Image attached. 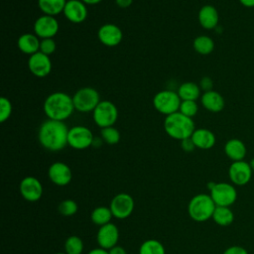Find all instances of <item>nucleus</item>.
<instances>
[{
    "label": "nucleus",
    "mask_w": 254,
    "mask_h": 254,
    "mask_svg": "<svg viewBox=\"0 0 254 254\" xmlns=\"http://www.w3.org/2000/svg\"><path fill=\"white\" fill-rule=\"evenodd\" d=\"M224 153L232 162L242 161L246 157L247 149L245 144L240 139L232 138L225 143Z\"/></svg>",
    "instance_id": "4be33fe9"
},
{
    "label": "nucleus",
    "mask_w": 254,
    "mask_h": 254,
    "mask_svg": "<svg viewBox=\"0 0 254 254\" xmlns=\"http://www.w3.org/2000/svg\"><path fill=\"white\" fill-rule=\"evenodd\" d=\"M139 254H165V247L159 240L148 239L141 244Z\"/></svg>",
    "instance_id": "c85d7f7f"
},
{
    "label": "nucleus",
    "mask_w": 254,
    "mask_h": 254,
    "mask_svg": "<svg viewBox=\"0 0 254 254\" xmlns=\"http://www.w3.org/2000/svg\"><path fill=\"white\" fill-rule=\"evenodd\" d=\"M58 209H59V212L64 216H72L76 213L78 206L74 200L67 198L63 200L59 204Z\"/></svg>",
    "instance_id": "2f4dec72"
},
{
    "label": "nucleus",
    "mask_w": 254,
    "mask_h": 254,
    "mask_svg": "<svg viewBox=\"0 0 254 254\" xmlns=\"http://www.w3.org/2000/svg\"><path fill=\"white\" fill-rule=\"evenodd\" d=\"M166 133L173 139L184 140L190 138L195 130L192 118L182 114L180 111L166 116L164 121Z\"/></svg>",
    "instance_id": "7ed1b4c3"
},
{
    "label": "nucleus",
    "mask_w": 254,
    "mask_h": 254,
    "mask_svg": "<svg viewBox=\"0 0 254 254\" xmlns=\"http://www.w3.org/2000/svg\"><path fill=\"white\" fill-rule=\"evenodd\" d=\"M252 174L253 171L250 164L244 160L232 162L228 169L229 180L234 186L242 187L247 185L252 178Z\"/></svg>",
    "instance_id": "9b49d317"
},
{
    "label": "nucleus",
    "mask_w": 254,
    "mask_h": 254,
    "mask_svg": "<svg viewBox=\"0 0 254 254\" xmlns=\"http://www.w3.org/2000/svg\"><path fill=\"white\" fill-rule=\"evenodd\" d=\"M250 167H251V169H252V171H253V173H254V158H252L251 159V161H250Z\"/></svg>",
    "instance_id": "c03bdc74"
},
{
    "label": "nucleus",
    "mask_w": 254,
    "mask_h": 254,
    "mask_svg": "<svg viewBox=\"0 0 254 254\" xmlns=\"http://www.w3.org/2000/svg\"><path fill=\"white\" fill-rule=\"evenodd\" d=\"M19 190L23 198L27 201H38L43 195V186L35 177L28 176L24 178L20 183Z\"/></svg>",
    "instance_id": "ddd939ff"
},
{
    "label": "nucleus",
    "mask_w": 254,
    "mask_h": 254,
    "mask_svg": "<svg viewBox=\"0 0 254 254\" xmlns=\"http://www.w3.org/2000/svg\"><path fill=\"white\" fill-rule=\"evenodd\" d=\"M113 217V214L111 212L110 207L107 206H97L95 207L90 215L91 221L99 226L105 225L107 223H110L111 218Z\"/></svg>",
    "instance_id": "cd10ccee"
},
{
    "label": "nucleus",
    "mask_w": 254,
    "mask_h": 254,
    "mask_svg": "<svg viewBox=\"0 0 254 254\" xmlns=\"http://www.w3.org/2000/svg\"><path fill=\"white\" fill-rule=\"evenodd\" d=\"M68 128L64 121L48 119L42 123L38 132L40 144L49 151L58 152L67 144Z\"/></svg>",
    "instance_id": "f257e3e1"
},
{
    "label": "nucleus",
    "mask_w": 254,
    "mask_h": 254,
    "mask_svg": "<svg viewBox=\"0 0 254 254\" xmlns=\"http://www.w3.org/2000/svg\"><path fill=\"white\" fill-rule=\"evenodd\" d=\"M108 253L109 254H127L126 250L122 246H120L118 244L115 245L114 247H112L111 249H109Z\"/></svg>",
    "instance_id": "58836bf2"
},
{
    "label": "nucleus",
    "mask_w": 254,
    "mask_h": 254,
    "mask_svg": "<svg viewBox=\"0 0 254 254\" xmlns=\"http://www.w3.org/2000/svg\"><path fill=\"white\" fill-rule=\"evenodd\" d=\"M66 0H38V6L44 15L57 16L64 12Z\"/></svg>",
    "instance_id": "b1692460"
},
{
    "label": "nucleus",
    "mask_w": 254,
    "mask_h": 254,
    "mask_svg": "<svg viewBox=\"0 0 254 254\" xmlns=\"http://www.w3.org/2000/svg\"><path fill=\"white\" fill-rule=\"evenodd\" d=\"M40 44H41V41L39 40V37L31 33H26L21 35L17 41L19 50L22 53L30 56L40 51Z\"/></svg>",
    "instance_id": "5701e85b"
},
{
    "label": "nucleus",
    "mask_w": 254,
    "mask_h": 254,
    "mask_svg": "<svg viewBox=\"0 0 254 254\" xmlns=\"http://www.w3.org/2000/svg\"><path fill=\"white\" fill-rule=\"evenodd\" d=\"M100 135L102 140L109 145H115L120 141V133L114 126L102 128Z\"/></svg>",
    "instance_id": "7c9ffc66"
},
{
    "label": "nucleus",
    "mask_w": 254,
    "mask_h": 254,
    "mask_svg": "<svg viewBox=\"0 0 254 254\" xmlns=\"http://www.w3.org/2000/svg\"><path fill=\"white\" fill-rule=\"evenodd\" d=\"M60 29L58 20L54 16L42 15L34 23V32L40 39L54 38Z\"/></svg>",
    "instance_id": "f8f14e48"
},
{
    "label": "nucleus",
    "mask_w": 254,
    "mask_h": 254,
    "mask_svg": "<svg viewBox=\"0 0 254 254\" xmlns=\"http://www.w3.org/2000/svg\"><path fill=\"white\" fill-rule=\"evenodd\" d=\"M195 148L201 150L211 149L215 145V135L212 131L206 128H198L195 129L190 136Z\"/></svg>",
    "instance_id": "412c9836"
},
{
    "label": "nucleus",
    "mask_w": 254,
    "mask_h": 254,
    "mask_svg": "<svg viewBox=\"0 0 254 254\" xmlns=\"http://www.w3.org/2000/svg\"><path fill=\"white\" fill-rule=\"evenodd\" d=\"M72 101L75 110L86 113L93 111L101 100L96 89L92 87H82L73 94Z\"/></svg>",
    "instance_id": "423d86ee"
},
{
    "label": "nucleus",
    "mask_w": 254,
    "mask_h": 254,
    "mask_svg": "<svg viewBox=\"0 0 254 254\" xmlns=\"http://www.w3.org/2000/svg\"><path fill=\"white\" fill-rule=\"evenodd\" d=\"M209 191L216 206H230L237 199V191L233 184L214 183Z\"/></svg>",
    "instance_id": "6e6552de"
},
{
    "label": "nucleus",
    "mask_w": 254,
    "mask_h": 254,
    "mask_svg": "<svg viewBox=\"0 0 254 254\" xmlns=\"http://www.w3.org/2000/svg\"><path fill=\"white\" fill-rule=\"evenodd\" d=\"M239 3L246 8H254V0H238Z\"/></svg>",
    "instance_id": "a19ab883"
},
{
    "label": "nucleus",
    "mask_w": 254,
    "mask_h": 254,
    "mask_svg": "<svg viewBox=\"0 0 254 254\" xmlns=\"http://www.w3.org/2000/svg\"><path fill=\"white\" fill-rule=\"evenodd\" d=\"M64 17L71 23L79 24L87 18V8L81 0H68L64 9Z\"/></svg>",
    "instance_id": "a211bd4d"
},
{
    "label": "nucleus",
    "mask_w": 254,
    "mask_h": 254,
    "mask_svg": "<svg viewBox=\"0 0 254 254\" xmlns=\"http://www.w3.org/2000/svg\"><path fill=\"white\" fill-rule=\"evenodd\" d=\"M97 37L100 43L104 46L116 47L121 43L123 33L115 24H104L98 29Z\"/></svg>",
    "instance_id": "f3484780"
},
{
    "label": "nucleus",
    "mask_w": 254,
    "mask_h": 254,
    "mask_svg": "<svg viewBox=\"0 0 254 254\" xmlns=\"http://www.w3.org/2000/svg\"><path fill=\"white\" fill-rule=\"evenodd\" d=\"M87 254H109V253H108V250L98 247V248H94V249L90 250Z\"/></svg>",
    "instance_id": "79ce46f5"
},
{
    "label": "nucleus",
    "mask_w": 254,
    "mask_h": 254,
    "mask_svg": "<svg viewBox=\"0 0 254 254\" xmlns=\"http://www.w3.org/2000/svg\"><path fill=\"white\" fill-rule=\"evenodd\" d=\"M115 2L120 8H128L133 3V0H115Z\"/></svg>",
    "instance_id": "ea45409f"
},
{
    "label": "nucleus",
    "mask_w": 254,
    "mask_h": 254,
    "mask_svg": "<svg viewBox=\"0 0 254 254\" xmlns=\"http://www.w3.org/2000/svg\"><path fill=\"white\" fill-rule=\"evenodd\" d=\"M179 111L182 114L192 118L198 111V105L194 100H182Z\"/></svg>",
    "instance_id": "473e14b6"
},
{
    "label": "nucleus",
    "mask_w": 254,
    "mask_h": 254,
    "mask_svg": "<svg viewBox=\"0 0 254 254\" xmlns=\"http://www.w3.org/2000/svg\"><path fill=\"white\" fill-rule=\"evenodd\" d=\"M200 102L204 109L213 113L220 112L225 106L223 96L213 89L203 92L200 96Z\"/></svg>",
    "instance_id": "aec40b11"
},
{
    "label": "nucleus",
    "mask_w": 254,
    "mask_h": 254,
    "mask_svg": "<svg viewBox=\"0 0 254 254\" xmlns=\"http://www.w3.org/2000/svg\"><path fill=\"white\" fill-rule=\"evenodd\" d=\"M199 25L205 30L216 29L219 21V15L216 8L212 5L202 6L197 15Z\"/></svg>",
    "instance_id": "6ab92c4d"
},
{
    "label": "nucleus",
    "mask_w": 254,
    "mask_h": 254,
    "mask_svg": "<svg viewBox=\"0 0 254 254\" xmlns=\"http://www.w3.org/2000/svg\"><path fill=\"white\" fill-rule=\"evenodd\" d=\"M94 142L91 130L85 126L77 125L68 130L67 144L75 150H84L90 147Z\"/></svg>",
    "instance_id": "1a4fd4ad"
},
{
    "label": "nucleus",
    "mask_w": 254,
    "mask_h": 254,
    "mask_svg": "<svg viewBox=\"0 0 254 254\" xmlns=\"http://www.w3.org/2000/svg\"><path fill=\"white\" fill-rule=\"evenodd\" d=\"M56 254H66L65 252H58V253H56Z\"/></svg>",
    "instance_id": "a18cd8bd"
},
{
    "label": "nucleus",
    "mask_w": 254,
    "mask_h": 254,
    "mask_svg": "<svg viewBox=\"0 0 254 254\" xmlns=\"http://www.w3.org/2000/svg\"><path fill=\"white\" fill-rule=\"evenodd\" d=\"M193 49L194 51L202 56H206L212 53V51L214 50V42L213 40L205 35H200L197 36L194 40H193Z\"/></svg>",
    "instance_id": "bb28decb"
},
{
    "label": "nucleus",
    "mask_w": 254,
    "mask_h": 254,
    "mask_svg": "<svg viewBox=\"0 0 254 254\" xmlns=\"http://www.w3.org/2000/svg\"><path fill=\"white\" fill-rule=\"evenodd\" d=\"M200 91L201 89L197 83L193 81H187L179 86L178 94L182 100L196 101V99H198V97L201 96Z\"/></svg>",
    "instance_id": "393cba45"
},
{
    "label": "nucleus",
    "mask_w": 254,
    "mask_h": 254,
    "mask_svg": "<svg viewBox=\"0 0 254 254\" xmlns=\"http://www.w3.org/2000/svg\"><path fill=\"white\" fill-rule=\"evenodd\" d=\"M211 218L217 225L228 226L234 220V213L229 206H216Z\"/></svg>",
    "instance_id": "a878e982"
},
{
    "label": "nucleus",
    "mask_w": 254,
    "mask_h": 254,
    "mask_svg": "<svg viewBox=\"0 0 254 254\" xmlns=\"http://www.w3.org/2000/svg\"><path fill=\"white\" fill-rule=\"evenodd\" d=\"M181 102L182 99L178 92L173 90L159 91L153 98V105L155 109L166 116L178 112Z\"/></svg>",
    "instance_id": "39448f33"
},
{
    "label": "nucleus",
    "mask_w": 254,
    "mask_h": 254,
    "mask_svg": "<svg viewBox=\"0 0 254 254\" xmlns=\"http://www.w3.org/2000/svg\"><path fill=\"white\" fill-rule=\"evenodd\" d=\"M198 85H199L200 89L203 90V92L209 91V90H212L213 81H212V79H211L209 76H203V77L199 80Z\"/></svg>",
    "instance_id": "c9c22d12"
},
{
    "label": "nucleus",
    "mask_w": 254,
    "mask_h": 254,
    "mask_svg": "<svg viewBox=\"0 0 254 254\" xmlns=\"http://www.w3.org/2000/svg\"><path fill=\"white\" fill-rule=\"evenodd\" d=\"M92 117L95 124L101 129L110 127L117 121L118 109L113 102L109 100H101L92 111Z\"/></svg>",
    "instance_id": "0eeeda50"
},
{
    "label": "nucleus",
    "mask_w": 254,
    "mask_h": 254,
    "mask_svg": "<svg viewBox=\"0 0 254 254\" xmlns=\"http://www.w3.org/2000/svg\"><path fill=\"white\" fill-rule=\"evenodd\" d=\"M97 244L100 248L109 250L117 245L119 240V230L113 223H107L99 227L96 234Z\"/></svg>",
    "instance_id": "2eb2a0df"
},
{
    "label": "nucleus",
    "mask_w": 254,
    "mask_h": 254,
    "mask_svg": "<svg viewBox=\"0 0 254 254\" xmlns=\"http://www.w3.org/2000/svg\"><path fill=\"white\" fill-rule=\"evenodd\" d=\"M109 207L113 217L117 219H125L132 214L135 207V202L130 194L121 192L112 198Z\"/></svg>",
    "instance_id": "9d476101"
},
{
    "label": "nucleus",
    "mask_w": 254,
    "mask_h": 254,
    "mask_svg": "<svg viewBox=\"0 0 254 254\" xmlns=\"http://www.w3.org/2000/svg\"><path fill=\"white\" fill-rule=\"evenodd\" d=\"M223 254H248L247 250L239 245H232L226 248L223 252Z\"/></svg>",
    "instance_id": "e433bc0d"
},
{
    "label": "nucleus",
    "mask_w": 254,
    "mask_h": 254,
    "mask_svg": "<svg viewBox=\"0 0 254 254\" xmlns=\"http://www.w3.org/2000/svg\"><path fill=\"white\" fill-rule=\"evenodd\" d=\"M83 251V242L80 237L71 235L64 242V252L66 254H81Z\"/></svg>",
    "instance_id": "c756f323"
},
{
    "label": "nucleus",
    "mask_w": 254,
    "mask_h": 254,
    "mask_svg": "<svg viewBox=\"0 0 254 254\" xmlns=\"http://www.w3.org/2000/svg\"><path fill=\"white\" fill-rule=\"evenodd\" d=\"M12 113V103L7 98L2 96L0 98V122H5L9 119Z\"/></svg>",
    "instance_id": "72a5a7b5"
},
{
    "label": "nucleus",
    "mask_w": 254,
    "mask_h": 254,
    "mask_svg": "<svg viewBox=\"0 0 254 254\" xmlns=\"http://www.w3.org/2000/svg\"><path fill=\"white\" fill-rule=\"evenodd\" d=\"M29 70L37 77H46L52 70V62L50 56H47L40 51L32 56L28 60Z\"/></svg>",
    "instance_id": "4468645a"
},
{
    "label": "nucleus",
    "mask_w": 254,
    "mask_h": 254,
    "mask_svg": "<svg viewBox=\"0 0 254 254\" xmlns=\"http://www.w3.org/2000/svg\"><path fill=\"white\" fill-rule=\"evenodd\" d=\"M44 112L49 119L64 121L73 113L72 97L63 91L51 93L44 101Z\"/></svg>",
    "instance_id": "f03ea898"
},
{
    "label": "nucleus",
    "mask_w": 254,
    "mask_h": 254,
    "mask_svg": "<svg viewBox=\"0 0 254 254\" xmlns=\"http://www.w3.org/2000/svg\"><path fill=\"white\" fill-rule=\"evenodd\" d=\"M181 146H182V149L186 152H192L195 149V146H194L190 137L182 140L181 141Z\"/></svg>",
    "instance_id": "4c0bfd02"
},
{
    "label": "nucleus",
    "mask_w": 254,
    "mask_h": 254,
    "mask_svg": "<svg viewBox=\"0 0 254 254\" xmlns=\"http://www.w3.org/2000/svg\"><path fill=\"white\" fill-rule=\"evenodd\" d=\"M56 49H57V45L53 38L41 40V44H40V52L41 53H43L47 56H50L56 51Z\"/></svg>",
    "instance_id": "f704fd0d"
},
{
    "label": "nucleus",
    "mask_w": 254,
    "mask_h": 254,
    "mask_svg": "<svg viewBox=\"0 0 254 254\" xmlns=\"http://www.w3.org/2000/svg\"><path fill=\"white\" fill-rule=\"evenodd\" d=\"M216 205L210 194L198 193L191 197L188 205L190 217L196 222H204L212 217Z\"/></svg>",
    "instance_id": "20e7f679"
},
{
    "label": "nucleus",
    "mask_w": 254,
    "mask_h": 254,
    "mask_svg": "<svg viewBox=\"0 0 254 254\" xmlns=\"http://www.w3.org/2000/svg\"><path fill=\"white\" fill-rule=\"evenodd\" d=\"M48 176L53 184L60 187L68 185L72 179L70 168L63 162L53 163L48 170Z\"/></svg>",
    "instance_id": "dca6fc26"
},
{
    "label": "nucleus",
    "mask_w": 254,
    "mask_h": 254,
    "mask_svg": "<svg viewBox=\"0 0 254 254\" xmlns=\"http://www.w3.org/2000/svg\"><path fill=\"white\" fill-rule=\"evenodd\" d=\"M81 1L86 5H95L100 3L102 0H81Z\"/></svg>",
    "instance_id": "37998d69"
}]
</instances>
